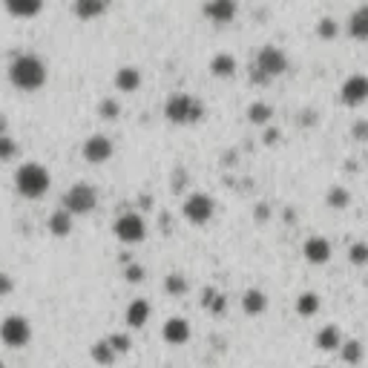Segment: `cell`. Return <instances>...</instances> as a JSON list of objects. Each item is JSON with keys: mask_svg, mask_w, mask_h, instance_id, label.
<instances>
[{"mask_svg": "<svg viewBox=\"0 0 368 368\" xmlns=\"http://www.w3.org/2000/svg\"><path fill=\"white\" fill-rule=\"evenodd\" d=\"M164 118L170 121V124H179V127L199 124V121L205 118V101L190 95V92H173L164 101Z\"/></svg>", "mask_w": 368, "mask_h": 368, "instance_id": "obj_2", "label": "cell"}, {"mask_svg": "<svg viewBox=\"0 0 368 368\" xmlns=\"http://www.w3.org/2000/svg\"><path fill=\"white\" fill-rule=\"evenodd\" d=\"M236 15H239L236 0H207L205 3V17L216 27H228V23L236 20Z\"/></svg>", "mask_w": 368, "mask_h": 368, "instance_id": "obj_11", "label": "cell"}, {"mask_svg": "<svg viewBox=\"0 0 368 368\" xmlns=\"http://www.w3.org/2000/svg\"><path fill=\"white\" fill-rule=\"evenodd\" d=\"M351 135L357 138V141H368V121H354V127H351Z\"/></svg>", "mask_w": 368, "mask_h": 368, "instance_id": "obj_36", "label": "cell"}, {"mask_svg": "<svg viewBox=\"0 0 368 368\" xmlns=\"http://www.w3.org/2000/svg\"><path fill=\"white\" fill-rule=\"evenodd\" d=\"M98 112H101V118H107V121H115L118 112H121V107H118L115 98H104V101L98 104Z\"/></svg>", "mask_w": 368, "mask_h": 368, "instance_id": "obj_33", "label": "cell"}, {"mask_svg": "<svg viewBox=\"0 0 368 368\" xmlns=\"http://www.w3.org/2000/svg\"><path fill=\"white\" fill-rule=\"evenodd\" d=\"M288 66H290V64H288V55L282 52L279 46L267 43V46L259 49V55H256V61H253V66H251V81H253V84H271L274 78L285 75Z\"/></svg>", "mask_w": 368, "mask_h": 368, "instance_id": "obj_4", "label": "cell"}, {"mask_svg": "<svg viewBox=\"0 0 368 368\" xmlns=\"http://www.w3.org/2000/svg\"><path fill=\"white\" fill-rule=\"evenodd\" d=\"M150 314H153L150 302L138 297V300H133V302L127 305V311H124V320H127V325H130V328H144L147 323H150Z\"/></svg>", "mask_w": 368, "mask_h": 368, "instance_id": "obj_15", "label": "cell"}, {"mask_svg": "<svg viewBox=\"0 0 368 368\" xmlns=\"http://www.w3.org/2000/svg\"><path fill=\"white\" fill-rule=\"evenodd\" d=\"M271 118H274V107L271 104H265V101H253L248 107V121L256 127H265V124H271Z\"/></svg>", "mask_w": 368, "mask_h": 368, "instance_id": "obj_25", "label": "cell"}, {"mask_svg": "<svg viewBox=\"0 0 368 368\" xmlns=\"http://www.w3.org/2000/svg\"><path fill=\"white\" fill-rule=\"evenodd\" d=\"M72 216L66 207H61V210H55L52 216H49V233L52 236H58V239H64V236H69L72 233Z\"/></svg>", "mask_w": 368, "mask_h": 368, "instance_id": "obj_23", "label": "cell"}, {"mask_svg": "<svg viewBox=\"0 0 368 368\" xmlns=\"http://www.w3.org/2000/svg\"><path fill=\"white\" fill-rule=\"evenodd\" d=\"M323 308V300H320V293H314V290H302L300 297H297V314L302 316V320H311V316H316Z\"/></svg>", "mask_w": 368, "mask_h": 368, "instance_id": "obj_22", "label": "cell"}, {"mask_svg": "<svg viewBox=\"0 0 368 368\" xmlns=\"http://www.w3.org/2000/svg\"><path fill=\"white\" fill-rule=\"evenodd\" d=\"M124 279H127V282H141V279H144V267L135 265V262L127 265V267H124Z\"/></svg>", "mask_w": 368, "mask_h": 368, "instance_id": "obj_35", "label": "cell"}, {"mask_svg": "<svg viewBox=\"0 0 368 368\" xmlns=\"http://www.w3.org/2000/svg\"><path fill=\"white\" fill-rule=\"evenodd\" d=\"M242 311L248 316H262L267 311V293L259 288H248L242 293Z\"/></svg>", "mask_w": 368, "mask_h": 368, "instance_id": "obj_17", "label": "cell"}, {"mask_svg": "<svg viewBox=\"0 0 368 368\" xmlns=\"http://www.w3.org/2000/svg\"><path fill=\"white\" fill-rule=\"evenodd\" d=\"M3 135H9V121L0 115V138H3Z\"/></svg>", "mask_w": 368, "mask_h": 368, "instance_id": "obj_38", "label": "cell"}, {"mask_svg": "<svg viewBox=\"0 0 368 368\" xmlns=\"http://www.w3.org/2000/svg\"><path fill=\"white\" fill-rule=\"evenodd\" d=\"M325 202H328V207H334V210H346V207L351 205V193H348L346 187L334 184V187L328 190V196H325Z\"/></svg>", "mask_w": 368, "mask_h": 368, "instance_id": "obj_27", "label": "cell"}, {"mask_svg": "<svg viewBox=\"0 0 368 368\" xmlns=\"http://www.w3.org/2000/svg\"><path fill=\"white\" fill-rule=\"evenodd\" d=\"M12 290H15V279L9 274H0V297H6Z\"/></svg>", "mask_w": 368, "mask_h": 368, "instance_id": "obj_37", "label": "cell"}, {"mask_svg": "<svg viewBox=\"0 0 368 368\" xmlns=\"http://www.w3.org/2000/svg\"><path fill=\"white\" fill-rule=\"evenodd\" d=\"M89 357H92L98 365H112L118 354H115V348L110 346V339H98V342H92Z\"/></svg>", "mask_w": 368, "mask_h": 368, "instance_id": "obj_24", "label": "cell"}, {"mask_svg": "<svg viewBox=\"0 0 368 368\" xmlns=\"http://www.w3.org/2000/svg\"><path fill=\"white\" fill-rule=\"evenodd\" d=\"M112 153H115L112 141H110L107 135H101V133L89 135V138L84 141V147H81V156H84V161H89V164H107V161L112 159Z\"/></svg>", "mask_w": 368, "mask_h": 368, "instance_id": "obj_10", "label": "cell"}, {"mask_svg": "<svg viewBox=\"0 0 368 368\" xmlns=\"http://www.w3.org/2000/svg\"><path fill=\"white\" fill-rule=\"evenodd\" d=\"M32 323L20 314H9L3 323H0V342L6 348H27L32 342Z\"/></svg>", "mask_w": 368, "mask_h": 368, "instance_id": "obj_5", "label": "cell"}, {"mask_svg": "<svg viewBox=\"0 0 368 368\" xmlns=\"http://www.w3.org/2000/svg\"><path fill=\"white\" fill-rule=\"evenodd\" d=\"M236 69H239V64L230 52H219V55L210 58V75L213 78H233Z\"/></svg>", "mask_w": 368, "mask_h": 368, "instance_id": "obj_20", "label": "cell"}, {"mask_svg": "<svg viewBox=\"0 0 368 368\" xmlns=\"http://www.w3.org/2000/svg\"><path fill=\"white\" fill-rule=\"evenodd\" d=\"M0 368H6V365H3V360H0Z\"/></svg>", "mask_w": 368, "mask_h": 368, "instance_id": "obj_39", "label": "cell"}, {"mask_svg": "<svg viewBox=\"0 0 368 368\" xmlns=\"http://www.w3.org/2000/svg\"><path fill=\"white\" fill-rule=\"evenodd\" d=\"M331 253H334L331 251V242L325 236H308L305 244H302V256L311 265H325L331 259Z\"/></svg>", "mask_w": 368, "mask_h": 368, "instance_id": "obj_13", "label": "cell"}, {"mask_svg": "<svg viewBox=\"0 0 368 368\" xmlns=\"http://www.w3.org/2000/svg\"><path fill=\"white\" fill-rule=\"evenodd\" d=\"M339 101L342 107H362L368 101V75H362V72H354V75H348L346 81H342L339 87Z\"/></svg>", "mask_w": 368, "mask_h": 368, "instance_id": "obj_9", "label": "cell"}, {"mask_svg": "<svg viewBox=\"0 0 368 368\" xmlns=\"http://www.w3.org/2000/svg\"><path fill=\"white\" fill-rule=\"evenodd\" d=\"M339 357L346 365H360L362 357H365V348H362V342L360 339H346L342 342V348H339Z\"/></svg>", "mask_w": 368, "mask_h": 368, "instance_id": "obj_26", "label": "cell"}, {"mask_svg": "<svg viewBox=\"0 0 368 368\" xmlns=\"http://www.w3.org/2000/svg\"><path fill=\"white\" fill-rule=\"evenodd\" d=\"M348 262L357 265V267L368 265V242H354L351 244V248H348Z\"/></svg>", "mask_w": 368, "mask_h": 368, "instance_id": "obj_31", "label": "cell"}, {"mask_svg": "<svg viewBox=\"0 0 368 368\" xmlns=\"http://www.w3.org/2000/svg\"><path fill=\"white\" fill-rule=\"evenodd\" d=\"M346 29L354 41H368V6H360L348 15V23H346Z\"/></svg>", "mask_w": 368, "mask_h": 368, "instance_id": "obj_21", "label": "cell"}, {"mask_svg": "<svg viewBox=\"0 0 368 368\" xmlns=\"http://www.w3.org/2000/svg\"><path fill=\"white\" fill-rule=\"evenodd\" d=\"M182 213H184V219H187L190 225L202 228V225H207L210 219L216 216V202H213V196H207V193H202V190H196V193H190L187 199H184Z\"/></svg>", "mask_w": 368, "mask_h": 368, "instance_id": "obj_8", "label": "cell"}, {"mask_svg": "<svg viewBox=\"0 0 368 368\" xmlns=\"http://www.w3.org/2000/svg\"><path fill=\"white\" fill-rule=\"evenodd\" d=\"M337 35H339V23L334 17H320V23H316V38L334 41Z\"/></svg>", "mask_w": 368, "mask_h": 368, "instance_id": "obj_30", "label": "cell"}, {"mask_svg": "<svg viewBox=\"0 0 368 368\" xmlns=\"http://www.w3.org/2000/svg\"><path fill=\"white\" fill-rule=\"evenodd\" d=\"M112 233H115L118 242H124V244H141L147 239V222H144L141 213L124 210L112 222Z\"/></svg>", "mask_w": 368, "mask_h": 368, "instance_id": "obj_6", "label": "cell"}, {"mask_svg": "<svg viewBox=\"0 0 368 368\" xmlns=\"http://www.w3.org/2000/svg\"><path fill=\"white\" fill-rule=\"evenodd\" d=\"M205 305L210 308V314H213V316H222V314L228 311V297H225V293L207 290V293H205Z\"/></svg>", "mask_w": 368, "mask_h": 368, "instance_id": "obj_28", "label": "cell"}, {"mask_svg": "<svg viewBox=\"0 0 368 368\" xmlns=\"http://www.w3.org/2000/svg\"><path fill=\"white\" fill-rule=\"evenodd\" d=\"M187 279L182 277V274H170L167 279H164V290L170 293V297H184V293H187Z\"/></svg>", "mask_w": 368, "mask_h": 368, "instance_id": "obj_29", "label": "cell"}, {"mask_svg": "<svg viewBox=\"0 0 368 368\" xmlns=\"http://www.w3.org/2000/svg\"><path fill=\"white\" fill-rule=\"evenodd\" d=\"M110 9V0H72V15L81 20H98Z\"/></svg>", "mask_w": 368, "mask_h": 368, "instance_id": "obj_14", "label": "cell"}, {"mask_svg": "<svg viewBox=\"0 0 368 368\" xmlns=\"http://www.w3.org/2000/svg\"><path fill=\"white\" fill-rule=\"evenodd\" d=\"M12 156H17V141L12 135L0 138V161H12Z\"/></svg>", "mask_w": 368, "mask_h": 368, "instance_id": "obj_34", "label": "cell"}, {"mask_svg": "<svg viewBox=\"0 0 368 368\" xmlns=\"http://www.w3.org/2000/svg\"><path fill=\"white\" fill-rule=\"evenodd\" d=\"M3 6L12 17H20V20H29V17H38L41 9H43V0H3Z\"/></svg>", "mask_w": 368, "mask_h": 368, "instance_id": "obj_18", "label": "cell"}, {"mask_svg": "<svg viewBox=\"0 0 368 368\" xmlns=\"http://www.w3.org/2000/svg\"><path fill=\"white\" fill-rule=\"evenodd\" d=\"M342 331L339 325H323L320 331H316V348L320 351H339L342 348Z\"/></svg>", "mask_w": 368, "mask_h": 368, "instance_id": "obj_19", "label": "cell"}, {"mask_svg": "<svg viewBox=\"0 0 368 368\" xmlns=\"http://www.w3.org/2000/svg\"><path fill=\"white\" fill-rule=\"evenodd\" d=\"M190 334H193V328H190V323L184 320V316H170V320L164 323V328H161V339L167 342V346H184V342L190 339Z\"/></svg>", "mask_w": 368, "mask_h": 368, "instance_id": "obj_12", "label": "cell"}, {"mask_svg": "<svg viewBox=\"0 0 368 368\" xmlns=\"http://www.w3.org/2000/svg\"><path fill=\"white\" fill-rule=\"evenodd\" d=\"M316 368H325V365H316Z\"/></svg>", "mask_w": 368, "mask_h": 368, "instance_id": "obj_40", "label": "cell"}, {"mask_svg": "<svg viewBox=\"0 0 368 368\" xmlns=\"http://www.w3.org/2000/svg\"><path fill=\"white\" fill-rule=\"evenodd\" d=\"M107 339H110V346L115 348V354H118V357H121V354H127V351L133 348V339H130L127 334H110Z\"/></svg>", "mask_w": 368, "mask_h": 368, "instance_id": "obj_32", "label": "cell"}, {"mask_svg": "<svg viewBox=\"0 0 368 368\" xmlns=\"http://www.w3.org/2000/svg\"><path fill=\"white\" fill-rule=\"evenodd\" d=\"M64 207L72 213V216H87L98 207V190L89 184V182H75L66 196H64Z\"/></svg>", "mask_w": 368, "mask_h": 368, "instance_id": "obj_7", "label": "cell"}, {"mask_svg": "<svg viewBox=\"0 0 368 368\" xmlns=\"http://www.w3.org/2000/svg\"><path fill=\"white\" fill-rule=\"evenodd\" d=\"M52 187V176L49 170L38 161H27L15 170V190L23 196V199H43Z\"/></svg>", "mask_w": 368, "mask_h": 368, "instance_id": "obj_3", "label": "cell"}, {"mask_svg": "<svg viewBox=\"0 0 368 368\" xmlns=\"http://www.w3.org/2000/svg\"><path fill=\"white\" fill-rule=\"evenodd\" d=\"M112 84H115L118 92H127V95L130 92H138V87H141V69L138 66H121L115 72Z\"/></svg>", "mask_w": 368, "mask_h": 368, "instance_id": "obj_16", "label": "cell"}, {"mask_svg": "<svg viewBox=\"0 0 368 368\" xmlns=\"http://www.w3.org/2000/svg\"><path fill=\"white\" fill-rule=\"evenodd\" d=\"M9 81L20 92H38L46 84V64H43V58H38L32 52L17 55L9 64Z\"/></svg>", "mask_w": 368, "mask_h": 368, "instance_id": "obj_1", "label": "cell"}]
</instances>
